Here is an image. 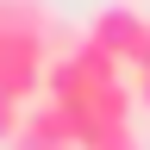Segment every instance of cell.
I'll use <instances>...</instances> for the list:
<instances>
[{
	"label": "cell",
	"instance_id": "cell-1",
	"mask_svg": "<svg viewBox=\"0 0 150 150\" xmlns=\"http://www.w3.org/2000/svg\"><path fill=\"white\" fill-rule=\"evenodd\" d=\"M44 81H50V106H63V119L75 125V144L125 131L131 112H138V94L125 88L119 63L100 44H88V38H75L69 50H56V63H50Z\"/></svg>",
	"mask_w": 150,
	"mask_h": 150
},
{
	"label": "cell",
	"instance_id": "cell-2",
	"mask_svg": "<svg viewBox=\"0 0 150 150\" xmlns=\"http://www.w3.org/2000/svg\"><path fill=\"white\" fill-rule=\"evenodd\" d=\"M81 38H88V44H100L119 69H138L144 56H150V19L131 6V0H112V6H100V13L88 19V31H81Z\"/></svg>",
	"mask_w": 150,
	"mask_h": 150
},
{
	"label": "cell",
	"instance_id": "cell-3",
	"mask_svg": "<svg viewBox=\"0 0 150 150\" xmlns=\"http://www.w3.org/2000/svg\"><path fill=\"white\" fill-rule=\"evenodd\" d=\"M13 150H81L75 144V125L63 119V106H31L25 112V125H19V138H13Z\"/></svg>",
	"mask_w": 150,
	"mask_h": 150
},
{
	"label": "cell",
	"instance_id": "cell-4",
	"mask_svg": "<svg viewBox=\"0 0 150 150\" xmlns=\"http://www.w3.org/2000/svg\"><path fill=\"white\" fill-rule=\"evenodd\" d=\"M25 100H13V94H0V150H13V138H19V125H25Z\"/></svg>",
	"mask_w": 150,
	"mask_h": 150
},
{
	"label": "cell",
	"instance_id": "cell-5",
	"mask_svg": "<svg viewBox=\"0 0 150 150\" xmlns=\"http://www.w3.org/2000/svg\"><path fill=\"white\" fill-rule=\"evenodd\" d=\"M81 150H144V138H138V125H125V131H106V138H88Z\"/></svg>",
	"mask_w": 150,
	"mask_h": 150
},
{
	"label": "cell",
	"instance_id": "cell-6",
	"mask_svg": "<svg viewBox=\"0 0 150 150\" xmlns=\"http://www.w3.org/2000/svg\"><path fill=\"white\" fill-rule=\"evenodd\" d=\"M131 94H138V100L150 106V56H144V63H138V88H131Z\"/></svg>",
	"mask_w": 150,
	"mask_h": 150
}]
</instances>
